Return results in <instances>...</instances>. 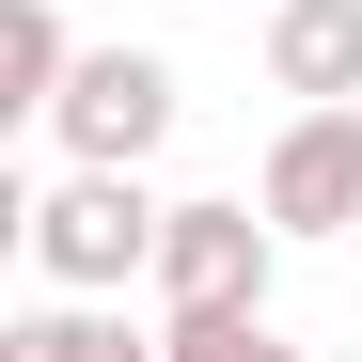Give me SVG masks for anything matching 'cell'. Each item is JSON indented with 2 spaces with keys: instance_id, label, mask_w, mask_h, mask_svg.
Listing matches in <instances>:
<instances>
[{
  "instance_id": "3",
  "label": "cell",
  "mask_w": 362,
  "mask_h": 362,
  "mask_svg": "<svg viewBox=\"0 0 362 362\" xmlns=\"http://www.w3.org/2000/svg\"><path fill=\"white\" fill-rule=\"evenodd\" d=\"M252 205H268L284 236H346V221H362V95L299 110V127L268 142V173H252Z\"/></svg>"
},
{
  "instance_id": "4",
  "label": "cell",
  "mask_w": 362,
  "mask_h": 362,
  "mask_svg": "<svg viewBox=\"0 0 362 362\" xmlns=\"http://www.w3.org/2000/svg\"><path fill=\"white\" fill-rule=\"evenodd\" d=\"M284 284V221L268 205H173V236H158V299L189 315V299H268Z\"/></svg>"
},
{
  "instance_id": "7",
  "label": "cell",
  "mask_w": 362,
  "mask_h": 362,
  "mask_svg": "<svg viewBox=\"0 0 362 362\" xmlns=\"http://www.w3.org/2000/svg\"><path fill=\"white\" fill-rule=\"evenodd\" d=\"M64 79H79L64 0H0V110H64Z\"/></svg>"
},
{
  "instance_id": "8",
  "label": "cell",
  "mask_w": 362,
  "mask_h": 362,
  "mask_svg": "<svg viewBox=\"0 0 362 362\" xmlns=\"http://www.w3.org/2000/svg\"><path fill=\"white\" fill-rule=\"evenodd\" d=\"M158 362H299V346L268 331V299H189V315L158 331Z\"/></svg>"
},
{
  "instance_id": "5",
  "label": "cell",
  "mask_w": 362,
  "mask_h": 362,
  "mask_svg": "<svg viewBox=\"0 0 362 362\" xmlns=\"http://www.w3.org/2000/svg\"><path fill=\"white\" fill-rule=\"evenodd\" d=\"M268 79H284L299 110L362 95V0H268Z\"/></svg>"
},
{
  "instance_id": "1",
  "label": "cell",
  "mask_w": 362,
  "mask_h": 362,
  "mask_svg": "<svg viewBox=\"0 0 362 362\" xmlns=\"http://www.w3.org/2000/svg\"><path fill=\"white\" fill-rule=\"evenodd\" d=\"M16 236H32V268L47 284H79V299H127L142 268H158V236H173V205H142V173H110V158H79L47 205H16Z\"/></svg>"
},
{
  "instance_id": "2",
  "label": "cell",
  "mask_w": 362,
  "mask_h": 362,
  "mask_svg": "<svg viewBox=\"0 0 362 362\" xmlns=\"http://www.w3.org/2000/svg\"><path fill=\"white\" fill-rule=\"evenodd\" d=\"M173 64L158 47H79V79H64V110H47V127H64V158H110V173H142L158 142H173Z\"/></svg>"
},
{
  "instance_id": "6",
  "label": "cell",
  "mask_w": 362,
  "mask_h": 362,
  "mask_svg": "<svg viewBox=\"0 0 362 362\" xmlns=\"http://www.w3.org/2000/svg\"><path fill=\"white\" fill-rule=\"evenodd\" d=\"M0 362H158V331H127V315H110V299H47V315H16V331H0Z\"/></svg>"
}]
</instances>
